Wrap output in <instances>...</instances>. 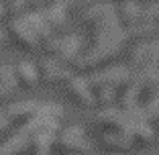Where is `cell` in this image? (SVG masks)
<instances>
[{
	"mask_svg": "<svg viewBox=\"0 0 159 155\" xmlns=\"http://www.w3.org/2000/svg\"><path fill=\"white\" fill-rule=\"evenodd\" d=\"M108 2H112V0H108ZM118 2H120V0H118Z\"/></svg>",
	"mask_w": 159,
	"mask_h": 155,
	"instance_id": "obj_20",
	"label": "cell"
},
{
	"mask_svg": "<svg viewBox=\"0 0 159 155\" xmlns=\"http://www.w3.org/2000/svg\"><path fill=\"white\" fill-rule=\"evenodd\" d=\"M157 137H159V129H157Z\"/></svg>",
	"mask_w": 159,
	"mask_h": 155,
	"instance_id": "obj_19",
	"label": "cell"
},
{
	"mask_svg": "<svg viewBox=\"0 0 159 155\" xmlns=\"http://www.w3.org/2000/svg\"><path fill=\"white\" fill-rule=\"evenodd\" d=\"M41 14H43L45 23L49 25V29H51L53 33H59L61 29L67 25V19H70V12H67L63 6L53 4V2H49V4L41 10Z\"/></svg>",
	"mask_w": 159,
	"mask_h": 155,
	"instance_id": "obj_9",
	"label": "cell"
},
{
	"mask_svg": "<svg viewBox=\"0 0 159 155\" xmlns=\"http://www.w3.org/2000/svg\"><path fill=\"white\" fill-rule=\"evenodd\" d=\"M16 88H19V84L14 78L12 66H0V100H10Z\"/></svg>",
	"mask_w": 159,
	"mask_h": 155,
	"instance_id": "obj_11",
	"label": "cell"
},
{
	"mask_svg": "<svg viewBox=\"0 0 159 155\" xmlns=\"http://www.w3.org/2000/svg\"><path fill=\"white\" fill-rule=\"evenodd\" d=\"M47 4L49 0H29V12H41Z\"/></svg>",
	"mask_w": 159,
	"mask_h": 155,
	"instance_id": "obj_15",
	"label": "cell"
},
{
	"mask_svg": "<svg viewBox=\"0 0 159 155\" xmlns=\"http://www.w3.org/2000/svg\"><path fill=\"white\" fill-rule=\"evenodd\" d=\"M39 100H23V102H14L10 104L4 110L6 118H8V125H16V129L27 125L31 118L37 116L39 112Z\"/></svg>",
	"mask_w": 159,
	"mask_h": 155,
	"instance_id": "obj_8",
	"label": "cell"
},
{
	"mask_svg": "<svg viewBox=\"0 0 159 155\" xmlns=\"http://www.w3.org/2000/svg\"><path fill=\"white\" fill-rule=\"evenodd\" d=\"M49 2L63 6L67 12H82V10H86L90 6L92 0H49Z\"/></svg>",
	"mask_w": 159,
	"mask_h": 155,
	"instance_id": "obj_12",
	"label": "cell"
},
{
	"mask_svg": "<svg viewBox=\"0 0 159 155\" xmlns=\"http://www.w3.org/2000/svg\"><path fill=\"white\" fill-rule=\"evenodd\" d=\"M12 70H14V78H16L19 86H23V88H37L39 74H37V66L33 61H19Z\"/></svg>",
	"mask_w": 159,
	"mask_h": 155,
	"instance_id": "obj_10",
	"label": "cell"
},
{
	"mask_svg": "<svg viewBox=\"0 0 159 155\" xmlns=\"http://www.w3.org/2000/svg\"><path fill=\"white\" fill-rule=\"evenodd\" d=\"M8 127H10V125H8V118H6L4 110H0V133H4Z\"/></svg>",
	"mask_w": 159,
	"mask_h": 155,
	"instance_id": "obj_16",
	"label": "cell"
},
{
	"mask_svg": "<svg viewBox=\"0 0 159 155\" xmlns=\"http://www.w3.org/2000/svg\"><path fill=\"white\" fill-rule=\"evenodd\" d=\"M6 14V10H4V4H2V2H0V19H2V16H4Z\"/></svg>",
	"mask_w": 159,
	"mask_h": 155,
	"instance_id": "obj_18",
	"label": "cell"
},
{
	"mask_svg": "<svg viewBox=\"0 0 159 155\" xmlns=\"http://www.w3.org/2000/svg\"><path fill=\"white\" fill-rule=\"evenodd\" d=\"M129 70H135V74L159 70V39H147L133 45Z\"/></svg>",
	"mask_w": 159,
	"mask_h": 155,
	"instance_id": "obj_2",
	"label": "cell"
},
{
	"mask_svg": "<svg viewBox=\"0 0 159 155\" xmlns=\"http://www.w3.org/2000/svg\"><path fill=\"white\" fill-rule=\"evenodd\" d=\"M4 43H6V31H4V29H0V47H2Z\"/></svg>",
	"mask_w": 159,
	"mask_h": 155,
	"instance_id": "obj_17",
	"label": "cell"
},
{
	"mask_svg": "<svg viewBox=\"0 0 159 155\" xmlns=\"http://www.w3.org/2000/svg\"><path fill=\"white\" fill-rule=\"evenodd\" d=\"M66 94L71 102H75L82 108H92L96 106V100H94V92L88 84V78L86 75H78L74 74L70 78V82L66 84Z\"/></svg>",
	"mask_w": 159,
	"mask_h": 155,
	"instance_id": "obj_5",
	"label": "cell"
},
{
	"mask_svg": "<svg viewBox=\"0 0 159 155\" xmlns=\"http://www.w3.org/2000/svg\"><path fill=\"white\" fill-rule=\"evenodd\" d=\"M145 16L149 21H153V23L157 25V29H159V2L157 4H151L149 8H145Z\"/></svg>",
	"mask_w": 159,
	"mask_h": 155,
	"instance_id": "obj_14",
	"label": "cell"
},
{
	"mask_svg": "<svg viewBox=\"0 0 159 155\" xmlns=\"http://www.w3.org/2000/svg\"><path fill=\"white\" fill-rule=\"evenodd\" d=\"M4 10L12 16V19L25 16V14L29 12V0H8V6H6Z\"/></svg>",
	"mask_w": 159,
	"mask_h": 155,
	"instance_id": "obj_13",
	"label": "cell"
},
{
	"mask_svg": "<svg viewBox=\"0 0 159 155\" xmlns=\"http://www.w3.org/2000/svg\"><path fill=\"white\" fill-rule=\"evenodd\" d=\"M53 147L61 155H86L92 151V145L86 137V129L82 125H70L59 129Z\"/></svg>",
	"mask_w": 159,
	"mask_h": 155,
	"instance_id": "obj_1",
	"label": "cell"
},
{
	"mask_svg": "<svg viewBox=\"0 0 159 155\" xmlns=\"http://www.w3.org/2000/svg\"><path fill=\"white\" fill-rule=\"evenodd\" d=\"M84 53V39L80 35H59V45H57L55 59L61 61L63 66H67L71 70L74 63L82 57Z\"/></svg>",
	"mask_w": 159,
	"mask_h": 155,
	"instance_id": "obj_6",
	"label": "cell"
},
{
	"mask_svg": "<svg viewBox=\"0 0 159 155\" xmlns=\"http://www.w3.org/2000/svg\"><path fill=\"white\" fill-rule=\"evenodd\" d=\"M8 37L16 47L25 49V51H33V49L39 47L37 35L33 33V29H31V25H29V21L25 16L12 19L8 23V27H6V39Z\"/></svg>",
	"mask_w": 159,
	"mask_h": 155,
	"instance_id": "obj_4",
	"label": "cell"
},
{
	"mask_svg": "<svg viewBox=\"0 0 159 155\" xmlns=\"http://www.w3.org/2000/svg\"><path fill=\"white\" fill-rule=\"evenodd\" d=\"M116 8V19L125 31L133 29L135 25H139L145 16V8L141 6L139 0H120L118 4H114Z\"/></svg>",
	"mask_w": 159,
	"mask_h": 155,
	"instance_id": "obj_7",
	"label": "cell"
},
{
	"mask_svg": "<svg viewBox=\"0 0 159 155\" xmlns=\"http://www.w3.org/2000/svg\"><path fill=\"white\" fill-rule=\"evenodd\" d=\"M35 66H37L39 82L49 84V86L67 84V82H70V78L74 75V71H71L67 66H63L61 61H57L55 57H41Z\"/></svg>",
	"mask_w": 159,
	"mask_h": 155,
	"instance_id": "obj_3",
	"label": "cell"
}]
</instances>
